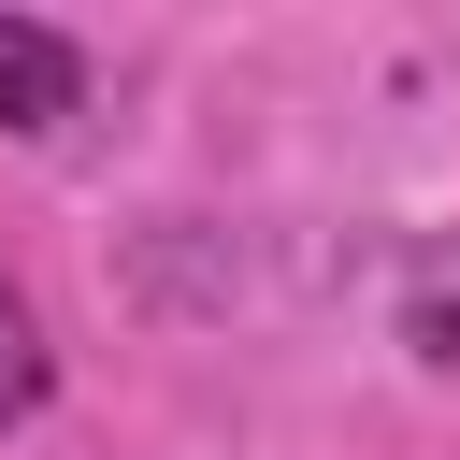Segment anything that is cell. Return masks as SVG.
Instances as JSON below:
<instances>
[{"instance_id": "cell-1", "label": "cell", "mask_w": 460, "mask_h": 460, "mask_svg": "<svg viewBox=\"0 0 460 460\" xmlns=\"http://www.w3.org/2000/svg\"><path fill=\"white\" fill-rule=\"evenodd\" d=\"M86 115V43L72 29H43V14H0V129H72Z\"/></svg>"}, {"instance_id": "cell-2", "label": "cell", "mask_w": 460, "mask_h": 460, "mask_svg": "<svg viewBox=\"0 0 460 460\" xmlns=\"http://www.w3.org/2000/svg\"><path fill=\"white\" fill-rule=\"evenodd\" d=\"M43 388H58V345H43L29 288L0 273V431H14V417H43Z\"/></svg>"}]
</instances>
